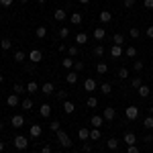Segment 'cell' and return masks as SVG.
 <instances>
[{
    "instance_id": "e0dca14e",
    "label": "cell",
    "mask_w": 153,
    "mask_h": 153,
    "mask_svg": "<svg viewBox=\"0 0 153 153\" xmlns=\"http://www.w3.org/2000/svg\"><path fill=\"white\" fill-rule=\"evenodd\" d=\"M110 55L112 57H120L123 55V45H112L110 47Z\"/></svg>"
},
{
    "instance_id": "f907efd6",
    "label": "cell",
    "mask_w": 153,
    "mask_h": 153,
    "mask_svg": "<svg viewBox=\"0 0 153 153\" xmlns=\"http://www.w3.org/2000/svg\"><path fill=\"white\" fill-rule=\"evenodd\" d=\"M143 4H145V8H153V0H143Z\"/></svg>"
},
{
    "instance_id": "4316f807",
    "label": "cell",
    "mask_w": 153,
    "mask_h": 153,
    "mask_svg": "<svg viewBox=\"0 0 153 153\" xmlns=\"http://www.w3.org/2000/svg\"><path fill=\"white\" fill-rule=\"evenodd\" d=\"M35 35H37V39H45L47 37V27H39L35 31Z\"/></svg>"
},
{
    "instance_id": "6f0895ef",
    "label": "cell",
    "mask_w": 153,
    "mask_h": 153,
    "mask_svg": "<svg viewBox=\"0 0 153 153\" xmlns=\"http://www.w3.org/2000/svg\"><path fill=\"white\" fill-rule=\"evenodd\" d=\"M4 151V141H2V139H0V153Z\"/></svg>"
},
{
    "instance_id": "1f68e13d",
    "label": "cell",
    "mask_w": 153,
    "mask_h": 153,
    "mask_svg": "<svg viewBox=\"0 0 153 153\" xmlns=\"http://www.w3.org/2000/svg\"><path fill=\"white\" fill-rule=\"evenodd\" d=\"M86 106H88V108H96V106H98V100H96L94 96H88V100H86Z\"/></svg>"
},
{
    "instance_id": "277c9868",
    "label": "cell",
    "mask_w": 153,
    "mask_h": 153,
    "mask_svg": "<svg viewBox=\"0 0 153 153\" xmlns=\"http://www.w3.org/2000/svg\"><path fill=\"white\" fill-rule=\"evenodd\" d=\"M10 125L14 127V129L23 127V125H25V117H23V114H14V117L10 118Z\"/></svg>"
},
{
    "instance_id": "9f6ffc18",
    "label": "cell",
    "mask_w": 153,
    "mask_h": 153,
    "mask_svg": "<svg viewBox=\"0 0 153 153\" xmlns=\"http://www.w3.org/2000/svg\"><path fill=\"white\" fill-rule=\"evenodd\" d=\"M41 153H51V147H49V145H45V147L41 149Z\"/></svg>"
},
{
    "instance_id": "94428289",
    "label": "cell",
    "mask_w": 153,
    "mask_h": 153,
    "mask_svg": "<svg viewBox=\"0 0 153 153\" xmlns=\"http://www.w3.org/2000/svg\"><path fill=\"white\" fill-rule=\"evenodd\" d=\"M2 82H4V76H2V74H0V84H2Z\"/></svg>"
},
{
    "instance_id": "e575fe53",
    "label": "cell",
    "mask_w": 153,
    "mask_h": 153,
    "mask_svg": "<svg viewBox=\"0 0 153 153\" xmlns=\"http://www.w3.org/2000/svg\"><path fill=\"white\" fill-rule=\"evenodd\" d=\"M131 86H133V88L137 90L139 86H143V80H141V78H139V76H137V78H133V80H131Z\"/></svg>"
},
{
    "instance_id": "f546056e",
    "label": "cell",
    "mask_w": 153,
    "mask_h": 153,
    "mask_svg": "<svg viewBox=\"0 0 153 153\" xmlns=\"http://www.w3.org/2000/svg\"><path fill=\"white\" fill-rule=\"evenodd\" d=\"M100 92H102V94H110V92H112V86H110L108 82H102V86H100Z\"/></svg>"
},
{
    "instance_id": "60d3db41",
    "label": "cell",
    "mask_w": 153,
    "mask_h": 153,
    "mask_svg": "<svg viewBox=\"0 0 153 153\" xmlns=\"http://www.w3.org/2000/svg\"><path fill=\"white\" fill-rule=\"evenodd\" d=\"M118 78H120V80L129 78V70H127V68H120V70H118Z\"/></svg>"
},
{
    "instance_id": "03108f58",
    "label": "cell",
    "mask_w": 153,
    "mask_h": 153,
    "mask_svg": "<svg viewBox=\"0 0 153 153\" xmlns=\"http://www.w3.org/2000/svg\"><path fill=\"white\" fill-rule=\"evenodd\" d=\"M0 21H2V16H0Z\"/></svg>"
},
{
    "instance_id": "7bdbcfd3",
    "label": "cell",
    "mask_w": 153,
    "mask_h": 153,
    "mask_svg": "<svg viewBox=\"0 0 153 153\" xmlns=\"http://www.w3.org/2000/svg\"><path fill=\"white\" fill-rule=\"evenodd\" d=\"M12 90H14V94H21V92H25L27 88H25L23 84H14V88H12Z\"/></svg>"
},
{
    "instance_id": "11a10c76",
    "label": "cell",
    "mask_w": 153,
    "mask_h": 153,
    "mask_svg": "<svg viewBox=\"0 0 153 153\" xmlns=\"http://www.w3.org/2000/svg\"><path fill=\"white\" fill-rule=\"evenodd\" d=\"M84 151L90 153V151H92V145H90V143H86V145H84Z\"/></svg>"
},
{
    "instance_id": "d6986e66",
    "label": "cell",
    "mask_w": 153,
    "mask_h": 153,
    "mask_svg": "<svg viewBox=\"0 0 153 153\" xmlns=\"http://www.w3.org/2000/svg\"><path fill=\"white\" fill-rule=\"evenodd\" d=\"M39 114H41V117H49V114H51V106L49 104H41L39 106Z\"/></svg>"
},
{
    "instance_id": "2e32d148",
    "label": "cell",
    "mask_w": 153,
    "mask_h": 153,
    "mask_svg": "<svg viewBox=\"0 0 153 153\" xmlns=\"http://www.w3.org/2000/svg\"><path fill=\"white\" fill-rule=\"evenodd\" d=\"M53 16H55V21H59V23H61V21H65V19H68V12L63 10V8H57Z\"/></svg>"
},
{
    "instance_id": "44dd1931",
    "label": "cell",
    "mask_w": 153,
    "mask_h": 153,
    "mask_svg": "<svg viewBox=\"0 0 153 153\" xmlns=\"http://www.w3.org/2000/svg\"><path fill=\"white\" fill-rule=\"evenodd\" d=\"M76 43H78V45H86V43H88V35H86V33H78V35H76Z\"/></svg>"
},
{
    "instance_id": "ac0fdd59",
    "label": "cell",
    "mask_w": 153,
    "mask_h": 153,
    "mask_svg": "<svg viewBox=\"0 0 153 153\" xmlns=\"http://www.w3.org/2000/svg\"><path fill=\"white\" fill-rule=\"evenodd\" d=\"M65 82H68V84H71V86H74V84L78 82V71H70V74L65 76Z\"/></svg>"
},
{
    "instance_id": "be15d7a7",
    "label": "cell",
    "mask_w": 153,
    "mask_h": 153,
    "mask_svg": "<svg viewBox=\"0 0 153 153\" xmlns=\"http://www.w3.org/2000/svg\"><path fill=\"white\" fill-rule=\"evenodd\" d=\"M21 2H23V4H27V2H29V0H21Z\"/></svg>"
},
{
    "instance_id": "816d5d0a",
    "label": "cell",
    "mask_w": 153,
    "mask_h": 153,
    "mask_svg": "<svg viewBox=\"0 0 153 153\" xmlns=\"http://www.w3.org/2000/svg\"><path fill=\"white\" fill-rule=\"evenodd\" d=\"M145 35L149 37V39H153V27H149V29H147V31H145Z\"/></svg>"
},
{
    "instance_id": "f5cc1de1",
    "label": "cell",
    "mask_w": 153,
    "mask_h": 153,
    "mask_svg": "<svg viewBox=\"0 0 153 153\" xmlns=\"http://www.w3.org/2000/svg\"><path fill=\"white\" fill-rule=\"evenodd\" d=\"M12 2H14V0H0V4H2V6H10Z\"/></svg>"
},
{
    "instance_id": "603a6c76",
    "label": "cell",
    "mask_w": 153,
    "mask_h": 153,
    "mask_svg": "<svg viewBox=\"0 0 153 153\" xmlns=\"http://www.w3.org/2000/svg\"><path fill=\"white\" fill-rule=\"evenodd\" d=\"M106 145H108V149H112V151H114V149H118V145H120V141L112 137V139H108V141H106Z\"/></svg>"
},
{
    "instance_id": "6da1fadb",
    "label": "cell",
    "mask_w": 153,
    "mask_h": 153,
    "mask_svg": "<svg viewBox=\"0 0 153 153\" xmlns=\"http://www.w3.org/2000/svg\"><path fill=\"white\" fill-rule=\"evenodd\" d=\"M57 141H59V145H61V147H71V139H70V135H68L65 131H61V129L57 131Z\"/></svg>"
},
{
    "instance_id": "ffe728a7",
    "label": "cell",
    "mask_w": 153,
    "mask_h": 153,
    "mask_svg": "<svg viewBox=\"0 0 153 153\" xmlns=\"http://www.w3.org/2000/svg\"><path fill=\"white\" fill-rule=\"evenodd\" d=\"M78 137H80V141H86V139H90V131L86 129V127H82V129L78 131Z\"/></svg>"
},
{
    "instance_id": "ee69618b",
    "label": "cell",
    "mask_w": 153,
    "mask_h": 153,
    "mask_svg": "<svg viewBox=\"0 0 153 153\" xmlns=\"http://www.w3.org/2000/svg\"><path fill=\"white\" fill-rule=\"evenodd\" d=\"M129 35L133 37V39H139V35H141V31H139V29H131V31H129Z\"/></svg>"
},
{
    "instance_id": "74e56055",
    "label": "cell",
    "mask_w": 153,
    "mask_h": 153,
    "mask_svg": "<svg viewBox=\"0 0 153 153\" xmlns=\"http://www.w3.org/2000/svg\"><path fill=\"white\" fill-rule=\"evenodd\" d=\"M90 139H92V141H98V139H100V129H92L90 131Z\"/></svg>"
},
{
    "instance_id": "d590c367",
    "label": "cell",
    "mask_w": 153,
    "mask_h": 153,
    "mask_svg": "<svg viewBox=\"0 0 153 153\" xmlns=\"http://www.w3.org/2000/svg\"><path fill=\"white\" fill-rule=\"evenodd\" d=\"M112 41H114V45H123L125 43V37L120 35V33H117V35L112 37Z\"/></svg>"
},
{
    "instance_id": "484cf974",
    "label": "cell",
    "mask_w": 153,
    "mask_h": 153,
    "mask_svg": "<svg viewBox=\"0 0 153 153\" xmlns=\"http://www.w3.org/2000/svg\"><path fill=\"white\" fill-rule=\"evenodd\" d=\"M104 37H106V31H104V29H94V39H96V41H102Z\"/></svg>"
},
{
    "instance_id": "3957f363",
    "label": "cell",
    "mask_w": 153,
    "mask_h": 153,
    "mask_svg": "<svg viewBox=\"0 0 153 153\" xmlns=\"http://www.w3.org/2000/svg\"><path fill=\"white\" fill-rule=\"evenodd\" d=\"M125 114H127L129 120H137V117H139V108H137V106H127Z\"/></svg>"
},
{
    "instance_id": "c3c4849f",
    "label": "cell",
    "mask_w": 153,
    "mask_h": 153,
    "mask_svg": "<svg viewBox=\"0 0 153 153\" xmlns=\"http://www.w3.org/2000/svg\"><path fill=\"white\" fill-rule=\"evenodd\" d=\"M68 53H70V57H76L78 55V47H68Z\"/></svg>"
},
{
    "instance_id": "8d00e7d4",
    "label": "cell",
    "mask_w": 153,
    "mask_h": 153,
    "mask_svg": "<svg viewBox=\"0 0 153 153\" xmlns=\"http://www.w3.org/2000/svg\"><path fill=\"white\" fill-rule=\"evenodd\" d=\"M94 55H96V57L104 55V45H94Z\"/></svg>"
},
{
    "instance_id": "681fc988",
    "label": "cell",
    "mask_w": 153,
    "mask_h": 153,
    "mask_svg": "<svg viewBox=\"0 0 153 153\" xmlns=\"http://www.w3.org/2000/svg\"><path fill=\"white\" fill-rule=\"evenodd\" d=\"M127 153H139V147H137V145H129Z\"/></svg>"
},
{
    "instance_id": "52a82bcc",
    "label": "cell",
    "mask_w": 153,
    "mask_h": 153,
    "mask_svg": "<svg viewBox=\"0 0 153 153\" xmlns=\"http://www.w3.org/2000/svg\"><path fill=\"white\" fill-rule=\"evenodd\" d=\"M84 88H86V92H94V90H96V80H94V78H86Z\"/></svg>"
},
{
    "instance_id": "7a4b0ae2",
    "label": "cell",
    "mask_w": 153,
    "mask_h": 153,
    "mask_svg": "<svg viewBox=\"0 0 153 153\" xmlns=\"http://www.w3.org/2000/svg\"><path fill=\"white\" fill-rule=\"evenodd\" d=\"M14 147H16L19 151L27 149V147H29V141H27V137H23V135H16V137H14Z\"/></svg>"
},
{
    "instance_id": "e7e4bbea",
    "label": "cell",
    "mask_w": 153,
    "mask_h": 153,
    "mask_svg": "<svg viewBox=\"0 0 153 153\" xmlns=\"http://www.w3.org/2000/svg\"><path fill=\"white\" fill-rule=\"evenodd\" d=\"M151 71H153V65H151Z\"/></svg>"
},
{
    "instance_id": "ab89813d",
    "label": "cell",
    "mask_w": 153,
    "mask_h": 153,
    "mask_svg": "<svg viewBox=\"0 0 153 153\" xmlns=\"http://www.w3.org/2000/svg\"><path fill=\"white\" fill-rule=\"evenodd\" d=\"M59 37H61V39L70 37V29H68V27H61V29H59Z\"/></svg>"
},
{
    "instance_id": "8fae6325",
    "label": "cell",
    "mask_w": 153,
    "mask_h": 153,
    "mask_svg": "<svg viewBox=\"0 0 153 153\" xmlns=\"http://www.w3.org/2000/svg\"><path fill=\"white\" fill-rule=\"evenodd\" d=\"M19 102H21V100H19V94H10L8 98H6V104L10 106V108H14V106H19Z\"/></svg>"
},
{
    "instance_id": "f6af8a7d",
    "label": "cell",
    "mask_w": 153,
    "mask_h": 153,
    "mask_svg": "<svg viewBox=\"0 0 153 153\" xmlns=\"http://www.w3.org/2000/svg\"><path fill=\"white\" fill-rule=\"evenodd\" d=\"M133 68H135V71H141L143 70V61H139V59H137V61H133Z\"/></svg>"
},
{
    "instance_id": "7402d4cb",
    "label": "cell",
    "mask_w": 153,
    "mask_h": 153,
    "mask_svg": "<svg viewBox=\"0 0 153 153\" xmlns=\"http://www.w3.org/2000/svg\"><path fill=\"white\" fill-rule=\"evenodd\" d=\"M25 59H27V53H25L23 49H19V51H14V61H21V63H23Z\"/></svg>"
},
{
    "instance_id": "d6a6232c",
    "label": "cell",
    "mask_w": 153,
    "mask_h": 153,
    "mask_svg": "<svg viewBox=\"0 0 153 153\" xmlns=\"http://www.w3.org/2000/svg\"><path fill=\"white\" fill-rule=\"evenodd\" d=\"M96 71H98V74H106V71H108V65H106L104 61H100V63L96 65Z\"/></svg>"
},
{
    "instance_id": "9a60e30c",
    "label": "cell",
    "mask_w": 153,
    "mask_h": 153,
    "mask_svg": "<svg viewBox=\"0 0 153 153\" xmlns=\"http://www.w3.org/2000/svg\"><path fill=\"white\" fill-rule=\"evenodd\" d=\"M29 133H31V137H33V139H37V137H41V133H43V129H41L39 125H33V127L29 129Z\"/></svg>"
},
{
    "instance_id": "836d02e7",
    "label": "cell",
    "mask_w": 153,
    "mask_h": 153,
    "mask_svg": "<svg viewBox=\"0 0 153 153\" xmlns=\"http://www.w3.org/2000/svg\"><path fill=\"white\" fill-rule=\"evenodd\" d=\"M0 47L4 49V51H8V49L12 47V43H10V39H2V41H0Z\"/></svg>"
},
{
    "instance_id": "bcb514c9",
    "label": "cell",
    "mask_w": 153,
    "mask_h": 153,
    "mask_svg": "<svg viewBox=\"0 0 153 153\" xmlns=\"http://www.w3.org/2000/svg\"><path fill=\"white\" fill-rule=\"evenodd\" d=\"M84 70V63L82 61H76V63H74V71H82Z\"/></svg>"
},
{
    "instance_id": "91938a15",
    "label": "cell",
    "mask_w": 153,
    "mask_h": 153,
    "mask_svg": "<svg viewBox=\"0 0 153 153\" xmlns=\"http://www.w3.org/2000/svg\"><path fill=\"white\" fill-rule=\"evenodd\" d=\"M37 2H39V4H45V2H47V0H37Z\"/></svg>"
},
{
    "instance_id": "f1b7e54d",
    "label": "cell",
    "mask_w": 153,
    "mask_h": 153,
    "mask_svg": "<svg viewBox=\"0 0 153 153\" xmlns=\"http://www.w3.org/2000/svg\"><path fill=\"white\" fill-rule=\"evenodd\" d=\"M37 90H39V84L37 82H29L27 84V92H29V94H35Z\"/></svg>"
},
{
    "instance_id": "f35d334b",
    "label": "cell",
    "mask_w": 153,
    "mask_h": 153,
    "mask_svg": "<svg viewBox=\"0 0 153 153\" xmlns=\"http://www.w3.org/2000/svg\"><path fill=\"white\" fill-rule=\"evenodd\" d=\"M23 108L25 110H31V108H33V100H31V98H25L23 100Z\"/></svg>"
},
{
    "instance_id": "8992f818",
    "label": "cell",
    "mask_w": 153,
    "mask_h": 153,
    "mask_svg": "<svg viewBox=\"0 0 153 153\" xmlns=\"http://www.w3.org/2000/svg\"><path fill=\"white\" fill-rule=\"evenodd\" d=\"M29 59H31V61H33V63H39V61H41V59H43V53H41V51H39V49H33V51H31V53H29Z\"/></svg>"
},
{
    "instance_id": "6125c7cd",
    "label": "cell",
    "mask_w": 153,
    "mask_h": 153,
    "mask_svg": "<svg viewBox=\"0 0 153 153\" xmlns=\"http://www.w3.org/2000/svg\"><path fill=\"white\" fill-rule=\"evenodd\" d=\"M2 129H4V125H2V123H0V131H2Z\"/></svg>"
},
{
    "instance_id": "7dc6e473",
    "label": "cell",
    "mask_w": 153,
    "mask_h": 153,
    "mask_svg": "<svg viewBox=\"0 0 153 153\" xmlns=\"http://www.w3.org/2000/svg\"><path fill=\"white\" fill-rule=\"evenodd\" d=\"M55 96H57L59 100H65V98H68V92H65V90H59V92H57Z\"/></svg>"
},
{
    "instance_id": "ba28073f",
    "label": "cell",
    "mask_w": 153,
    "mask_h": 153,
    "mask_svg": "<svg viewBox=\"0 0 153 153\" xmlns=\"http://www.w3.org/2000/svg\"><path fill=\"white\" fill-rule=\"evenodd\" d=\"M41 92H43V94H45V96L53 94V92H55V86H53V84H51V82H45V84H43V86H41Z\"/></svg>"
},
{
    "instance_id": "5bb4252c",
    "label": "cell",
    "mask_w": 153,
    "mask_h": 153,
    "mask_svg": "<svg viewBox=\"0 0 153 153\" xmlns=\"http://www.w3.org/2000/svg\"><path fill=\"white\" fill-rule=\"evenodd\" d=\"M123 141L127 143V145H135V143H137V135H135V133H127V135L123 137Z\"/></svg>"
},
{
    "instance_id": "83f0119b",
    "label": "cell",
    "mask_w": 153,
    "mask_h": 153,
    "mask_svg": "<svg viewBox=\"0 0 153 153\" xmlns=\"http://www.w3.org/2000/svg\"><path fill=\"white\" fill-rule=\"evenodd\" d=\"M74 63H76V61H74L71 57H65V59H61V65H63L65 70H71V68H74Z\"/></svg>"
},
{
    "instance_id": "7c38bea8",
    "label": "cell",
    "mask_w": 153,
    "mask_h": 153,
    "mask_svg": "<svg viewBox=\"0 0 153 153\" xmlns=\"http://www.w3.org/2000/svg\"><path fill=\"white\" fill-rule=\"evenodd\" d=\"M137 94L141 96V98H147V96L151 94V88H149V86H139V88H137Z\"/></svg>"
},
{
    "instance_id": "db71d44e",
    "label": "cell",
    "mask_w": 153,
    "mask_h": 153,
    "mask_svg": "<svg viewBox=\"0 0 153 153\" xmlns=\"http://www.w3.org/2000/svg\"><path fill=\"white\" fill-rule=\"evenodd\" d=\"M125 6L131 8V6H135V0H125Z\"/></svg>"
},
{
    "instance_id": "b9f144b4",
    "label": "cell",
    "mask_w": 153,
    "mask_h": 153,
    "mask_svg": "<svg viewBox=\"0 0 153 153\" xmlns=\"http://www.w3.org/2000/svg\"><path fill=\"white\" fill-rule=\"evenodd\" d=\"M125 53H127L129 57H135V55H137V47H133V45H131V47H127V51H125Z\"/></svg>"
},
{
    "instance_id": "cb8c5ba5",
    "label": "cell",
    "mask_w": 153,
    "mask_h": 153,
    "mask_svg": "<svg viewBox=\"0 0 153 153\" xmlns=\"http://www.w3.org/2000/svg\"><path fill=\"white\" fill-rule=\"evenodd\" d=\"M143 127H145L147 131H151V129H153V114L145 117V120H143Z\"/></svg>"
},
{
    "instance_id": "5b68a950",
    "label": "cell",
    "mask_w": 153,
    "mask_h": 153,
    "mask_svg": "<svg viewBox=\"0 0 153 153\" xmlns=\"http://www.w3.org/2000/svg\"><path fill=\"white\" fill-rule=\"evenodd\" d=\"M90 125H92L94 129H100V127L104 125V117H98V114H94V117L90 118Z\"/></svg>"
},
{
    "instance_id": "9c48e42d",
    "label": "cell",
    "mask_w": 153,
    "mask_h": 153,
    "mask_svg": "<svg viewBox=\"0 0 153 153\" xmlns=\"http://www.w3.org/2000/svg\"><path fill=\"white\" fill-rule=\"evenodd\" d=\"M114 117H117V110L112 106H106L104 108V120H112Z\"/></svg>"
},
{
    "instance_id": "4fadbf2b",
    "label": "cell",
    "mask_w": 153,
    "mask_h": 153,
    "mask_svg": "<svg viewBox=\"0 0 153 153\" xmlns=\"http://www.w3.org/2000/svg\"><path fill=\"white\" fill-rule=\"evenodd\" d=\"M74 110H76V104L70 102V100H65V102H63V112H65V114H74Z\"/></svg>"
},
{
    "instance_id": "d4e9b609",
    "label": "cell",
    "mask_w": 153,
    "mask_h": 153,
    "mask_svg": "<svg viewBox=\"0 0 153 153\" xmlns=\"http://www.w3.org/2000/svg\"><path fill=\"white\" fill-rule=\"evenodd\" d=\"M70 21H71V25H80L82 23V14H80V12H71Z\"/></svg>"
},
{
    "instance_id": "30bf717a",
    "label": "cell",
    "mask_w": 153,
    "mask_h": 153,
    "mask_svg": "<svg viewBox=\"0 0 153 153\" xmlns=\"http://www.w3.org/2000/svg\"><path fill=\"white\" fill-rule=\"evenodd\" d=\"M98 19H100V21H102V23H110V21H112V12L110 10H102L100 12V14H98Z\"/></svg>"
},
{
    "instance_id": "4dcf8cb0",
    "label": "cell",
    "mask_w": 153,
    "mask_h": 153,
    "mask_svg": "<svg viewBox=\"0 0 153 153\" xmlns=\"http://www.w3.org/2000/svg\"><path fill=\"white\" fill-rule=\"evenodd\" d=\"M49 129L53 131V133H57V131L61 129V123H59L57 118H55V120H51V123H49Z\"/></svg>"
},
{
    "instance_id": "680465c9",
    "label": "cell",
    "mask_w": 153,
    "mask_h": 153,
    "mask_svg": "<svg viewBox=\"0 0 153 153\" xmlns=\"http://www.w3.org/2000/svg\"><path fill=\"white\" fill-rule=\"evenodd\" d=\"M88 2H90V0H80V4H88Z\"/></svg>"
}]
</instances>
